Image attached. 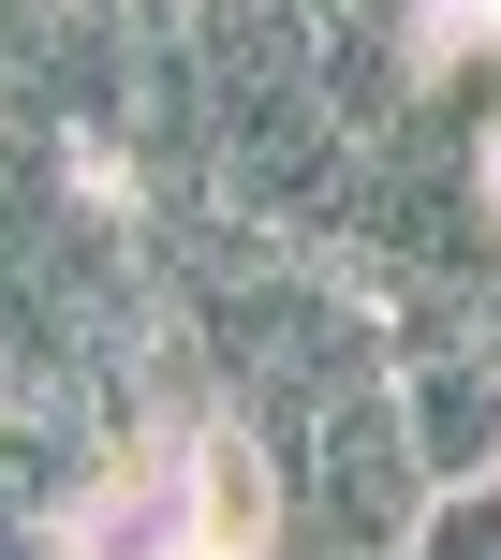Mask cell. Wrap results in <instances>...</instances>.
I'll return each instance as SVG.
<instances>
[{
    "mask_svg": "<svg viewBox=\"0 0 501 560\" xmlns=\"http://www.w3.org/2000/svg\"><path fill=\"white\" fill-rule=\"evenodd\" d=\"M295 487H310V532L354 546V560H413V546H428V516L457 502V487L428 472V443H413V398H398V369H384V384H339L325 413H310Z\"/></svg>",
    "mask_w": 501,
    "mask_h": 560,
    "instance_id": "6da1fadb",
    "label": "cell"
},
{
    "mask_svg": "<svg viewBox=\"0 0 501 560\" xmlns=\"http://www.w3.org/2000/svg\"><path fill=\"white\" fill-rule=\"evenodd\" d=\"M413 560H501V487H457L443 516H428V546Z\"/></svg>",
    "mask_w": 501,
    "mask_h": 560,
    "instance_id": "7a4b0ae2",
    "label": "cell"
},
{
    "mask_svg": "<svg viewBox=\"0 0 501 560\" xmlns=\"http://www.w3.org/2000/svg\"><path fill=\"white\" fill-rule=\"evenodd\" d=\"M280 560H354V546H325V532H295V546H280Z\"/></svg>",
    "mask_w": 501,
    "mask_h": 560,
    "instance_id": "3957f363",
    "label": "cell"
}]
</instances>
